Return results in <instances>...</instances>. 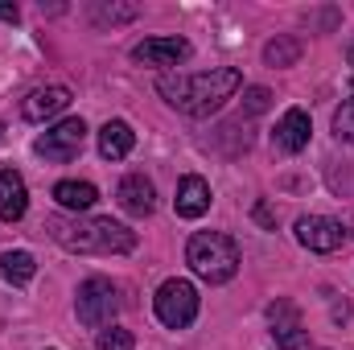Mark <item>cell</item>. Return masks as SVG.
Masks as SVG:
<instances>
[{
  "label": "cell",
  "mask_w": 354,
  "mask_h": 350,
  "mask_svg": "<svg viewBox=\"0 0 354 350\" xmlns=\"http://www.w3.org/2000/svg\"><path fill=\"white\" fill-rule=\"evenodd\" d=\"M46 231L58 248L83 252V256H124L136 248V231H128L115 219H79V214H54L46 219Z\"/></svg>",
  "instance_id": "obj_1"
},
{
  "label": "cell",
  "mask_w": 354,
  "mask_h": 350,
  "mask_svg": "<svg viewBox=\"0 0 354 350\" xmlns=\"http://www.w3.org/2000/svg\"><path fill=\"white\" fill-rule=\"evenodd\" d=\"M239 83L243 79L235 66H218V71H202V75H165L157 91L165 95L169 107L185 111V116H210L227 99H235Z\"/></svg>",
  "instance_id": "obj_2"
},
{
  "label": "cell",
  "mask_w": 354,
  "mask_h": 350,
  "mask_svg": "<svg viewBox=\"0 0 354 350\" xmlns=\"http://www.w3.org/2000/svg\"><path fill=\"white\" fill-rule=\"evenodd\" d=\"M185 264L194 268V276H202L206 284H227L239 272V248L231 235L223 231H198L185 243Z\"/></svg>",
  "instance_id": "obj_3"
},
{
  "label": "cell",
  "mask_w": 354,
  "mask_h": 350,
  "mask_svg": "<svg viewBox=\"0 0 354 350\" xmlns=\"http://www.w3.org/2000/svg\"><path fill=\"white\" fill-rule=\"evenodd\" d=\"M75 313H79V322H83L87 330L111 326L115 313H120V293H115V284H111L107 276L83 280V284H79V297H75Z\"/></svg>",
  "instance_id": "obj_4"
},
{
  "label": "cell",
  "mask_w": 354,
  "mask_h": 350,
  "mask_svg": "<svg viewBox=\"0 0 354 350\" xmlns=\"http://www.w3.org/2000/svg\"><path fill=\"white\" fill-rule=\"evenodd\" d=\"M153 309H157L161 326H169V330H185V326L198 317V288H194L189 280L174 276V280H165V284L157 288Z\"/></svg>",
  "instance_id": "obj_5"
},
{
  "label": "cell",
  "mask_w": 354,
  "mask_h": 350,
  "mask_svg": "<svg viewBox=\"0 0 354 350\" xmlns=\"http://www.w3.org/2000/svg\"><path fill=\"white\" fill-rule=\"evenodd\" d=\"M83 140H87V124L75 116V120H58L50 132H41V136L33 140V153L46 157V161L66 165V161H75V157L83 153Z\"/></svg>",
  "instance_id": "obj_6"
},
{
  "label": "cell",
  "mask_w": 354,
  "mask_h": 350,
  "mask_svg": "<svg viewBox=\"0 0 354 350\" xmlns=\"http://www.w3.org/2000/svg\"><path fill=\"white\" fill-rule=\"evenodd\" d=\"M297 243L309 248V252H338L346 243V231L338 219H326V214H301L297 219Z\"/></svg>",
  "instance_id": "obj_7"
},
{
  "label": "cell",
  "mask_w": 354,
  "mask_h": 350,
  "mask_svg": "<svg viewBox=\"0 0 354 350\" xmlns=\"http://www.w3.org/2000/svg\"><path fill=\"white\" fill-rule=\"evenodd\" d=\"M268 322H272V338L280 350H305L309 347V330L301 326V313L292 301H272L268 305Z\"/></svg>",
  "instance_id": "obj_8"
},
{
  "label": "cell",
  "mask_w": 354,
  "mask_h": 350,
  "mask_svg": "<svg viewBox=\"0 0 354 350\" xmlns=\"http://www.w3.org/2000/svg\"><path fill=\"white\" fill-rule=\"evenodd\" d=\"M132 58L145 66H177L189 58V42L185 37H145L140 46H132Z\"/></svg>",
  "instance_id": "obj_9"
},
{
  "label": "cell",
  "mask_w": 354,
  "mask_h": 350,
  "mask_svg": "<svg viewBox=\"0 0 354 350\" xmlns=\"http://www.w3.org/2000/svg\"><path fill=\"white\" fill-rule=\"evenodd\" d=\"M66 107H71V91L66 87H37V91H29V99L21 103V116L29 124H46V120L62 116Z\"/></svg>",
  "instance_id": "obj_10"
},
{
  "label": "cell",
  "mask_w": 354,
  "mask_h": 350,
  "mask_svg": "<svg viewBox=\"0 0 354 350\" xmlns=\"http://www.w3.org/2000/svg\"><path fill=\"white\" fill-rule=\"evenodd\" d=\"M115 198H120V206H124L128 214H136V219H149V214L157 210V194H153V181H149L145 174H128L124 181H120Z\"/></svg>",
  "instance_id": "obj_11"
},
{
  "label": "cell",
  "mask_w": 354,
  "mask_h": 350,
  "mask_svg": "<svg viewBox=\"0 0 354 350\" xmlns=\"http://www.w3.org/2000/svg\"><path fill=\"white\" fill-rule=\"evenodd\" d=\"M309 132H313V124H309V111H301V107H288V111L280 116V124H276L272 140H276V149H280V153H301V149L309 145Z\"/></svg>",
  "instance_id": "obj_12"
},
{
  "label": "cell",
  "mask_w": 354,
  "mask_h": 350,
  "mask_svg": "<svg viewBox=\"0 0 354 350\" xmlns=\"http://www.w3.org/2000/svg\"><path fill=\"white\" fill-rule=\"evenodd\" d=\"M174 210L181 214V219H202V214L210 210V185H206V177L185 174L181 181H177Z\"/></svg>",
  "instance_id": "obj_13"
},
{
  "label": "cell",
  "mask_w": 354,
  "mask_h": 350,
  "mask_svg": "<svg viewBox=\"0 0 354 350\" xmlns=\"http://www.w3.org/2000/svg\"><path fill=\"white\" fill-rule=\"evenodd\" d=\"M25 210H29L25 177L17 174V169H4L0 174V219L4 223H17V219H25Z\"/></svg>",
  "instance_id": "obj_14"
},
{
  "label": "cell",
  "mask_w": 354,
  "mask_h": 350,
  "mask_svg": "<svg viewBox=\"0 0 354 350\" xmlns=\"http://www.w3.org/2000/svg\"><path fill=\"white\" fill-rule=\"evenodd\" d=\"M132 145H136V136H132V128L124 120H107L99 128V157L103 161H124L132 153Z\"/></svg>",
  "instance_id": "obj_15"
},
{
  "label": "cell",
  "mask_w": 354,
  "mask_h": 350,
  "mask_svg": "<svg viewBox=\"0 0 354 350\" xmlns=\"http://www.w3.org/2000/svg\"><path fill=\"white\" fill-rule=\"evenodd\" d=\"M54 202L62 206V210H91L95 202H99V190L91 185V181H58L54 185Z\"/></svg>",
  "instance_id": "obj_16"
},
{
  "label": "cell",
  "mask_w": 354,
  "mask_h": 350,
  "mask_svg": "<svg viewBox=\"0 0 354 350\" xmlns=\"http://www.w3.org/2000/svg\"><path fill=\"white\" fill-rule=\"evenodd\" d=\"M0 276L8 280V284H29L33 276H37V264L29 252H4L0 256Z\"/></svg>",
  "instance_id": "obj_17"
},
{
  "label": "cell",
  "mask_w": 354,
  "mask_h": 350,
  "mask_svg": "<svg viewBox=\"0 0 354 350\" xmlns=\"http://www.w3.org/2000/svg\"><path fill=\"white\" fill-rule=\"evenodd\" d=\"M301 50H305V46H301L297 37L280 33V37H272L264 46V62L268 66H297V62H301Z\"/></svg>",
  "instance_id": "obj_18"
},
{
  "label": "cell",
  "mask_w": 354,
  "mask_h": 350,
  "mask_svg": "<svg viewBox=\"0 0 354 350\" xmlns=\"http://www.w3.org/2000/svg\"><path fill=\"white\" fill-rule=\"evenodd\" d=\"M334 136L346 140V145H354V95L334 111Z\"/></svg>",
  "instance_id": "obj_19"
},
{
  "label": "cell",
  "mask_w": 354,
  "mask_h": 350,
  "mask_svg": "<svg viewBox=\"0 0 354 350\" xmlns=\"http://www.w3.org/2000/svg\"><path fill=\"white\" fill-rule=\"evenodd\" d=\"M132 347H136V342H132L128 330H103L99 342H95V350H132Z\"/></svg>",
  "instance_id": "obj_20"
},
{
  "label": "cell",
  "mask_w": 354,
  "mask_h": 350,
  "mask_svg": "<svg viewBox=\"0 0 354 350\" xmlns=\"http://www.w3.org/2000/svg\"><path fill=\"white\" fill-rule=\"evenodd\" d=\"M243 107H248L252 116L268 111V107H272V91H268V87H248V91H243Z\"/></svg>",
  "instance_id": "obj_21"
},
{
  "label": "cell",
  "mask_w": 354,
  "mask_h": 350,
  "mask_svg": "<svg viewBox=\"0 0 354 350\" xmlns=\"http://www.w3.org/2000/svg\"><path fill=\"white\" fill-rule=\"evenodd\" d=\"M252 219H256L260 227H268V231H276V214H272L268 202H256V206H252Z\"/></svg>",
  "instance_id": "obj_22"
},
{
  "label": "cell",
  "mask_w": 354,
  "mask_h": 350,
  "mask_svg": "<svg viewBox=\"0 0 354 350\" xmlns=\"http://www.w3.org/2000/svg\"><path fill=\"white\" fill-rule=\"evenodd\" d=\"M17 17H21V8L12 0H0V21H17Z\"/></svg>",
  "instance_id": "obj_23"
},
{
  "label": "cell",
  "mask_w": 354,
  "mask_h": 350,
  "mask_svg": "<svg viewBox=\"0 0 354 350\" xmlns=\"http://www.w3.org/2000/svg\"><path fill=\"white\" fill-rule=\"evenodd\" d=\"M351 62H354V50H351Z\"/></svg>",
  "instance_id": "obj_24"
}]
</instances>
